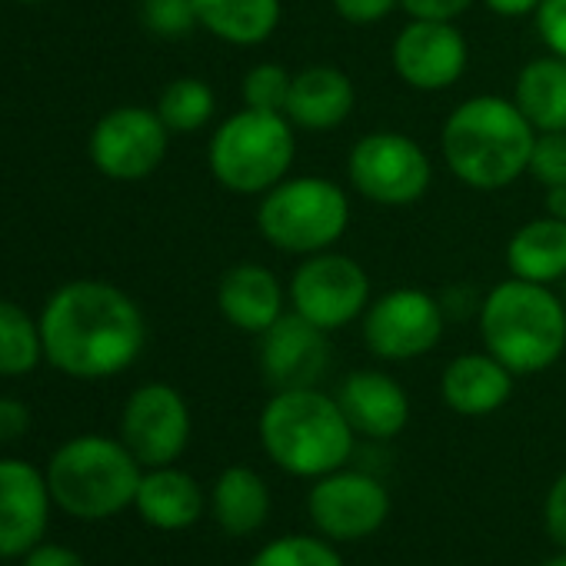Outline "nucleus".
<instances>
[{
    "mask_svg": "<svg viewBox=\"0 0 566 566\" xmlns=\"http://www.w3.org/2000/svg\"><path fill=\"white\" fill-rule=\"evenodd\" d=\"M533 124L513 97L476 94L457 104L440 127V157L470 190H503L530 170Z\"/></svg>",
    "mask_w": 566,
    "mask_h": 566,
    "instance_id": "2",
    "label": "nucleus"
},
{
    "mask_svg": "<svg viewBox=\"0 0 566 566\" xmlns=\"http://www.w3.org/2000/svg\"><path fill=\"white\" fill-rule=\"evenodd\" d=\"M337 403L354 433L367 440H394L410 423V397L403 384L384 370H354L340 384Z\"/></svg>",
    "mask_w": 566,
    "mask_h": 566,
    "instance_id": "18",
    "label": "nucleus"
},
{
    "mask_svg": "<svg viewBox=\"0 0 566 566\" xmlns=\"http://www.w3.org/2000/svg\"><path fill=\"white\" fill-rule=\"evenodd\" d=\"M307 516L331 543L364 539L387 523L390 493L377 476L340 467L314 480L307 493Z\"/></svg>",
    "mask_w": 566,
    "mask_h": 566,
    "instance_id": "11",
    "label": "nucleus"
},
{
    "mask_svg": "<svg viewBox=\"0 0 566 566\" xmlns=\"http://www.w3.org/2000/svg\"><path fill=\"white\" fill-rule=\"evenodd\" d=\"M154 111L160 114V120L167 124L170 134H193V130H203L213 120L217 94L200 77H177L160 91Z\"/></svg>",
    "mask_w": 566,
    "mask_h": 566,
    "instance_id": "26",
    "label": "nucleus"
},
{
    "mask_svg": "<svg viewBox=\"0 0 566 566\" xmlns=\"http://www.w3.org/2000/svg\"><path fill=\"white\" fill-rule=\"evenodd\" d=\"M51 486L28 460H0V556H28L48 530Z\"/></svg>",
    "mask_w": 566,
    "mask_h": 566,
    "instance_id": "16",
    "label": "nucleus"
},
{
    "mask_svg": "<svg viewBox=\"0 0 566 566\" xmlns=\"http://www.w3.org/2000/svg\"><path fill=\"white\" fill-rule=\"evenodd\" d=\"M134 506L144 516V523H150L154 530L177 533V530H190L200 520L203 490L190 473L174 470V463L170 467H150L140 476Z\"/></svg>",
    "mask_w": 566,
    "mask_h": 566,
    "instance_id": "21",
    "label": "nucleus"
},
{
    "mask_svg": "<svg viewBox=\"0 0 566 566\" xmlns=\"http://www.w3.org/2000/svg\"><path fill=\"white\" fill-rule=\"evenodd\" d=\"M38 324L48 364L77 380L124 374L147 344V324L134 297L104 280L64 283Z\"/></svg>",
    "mask_w": 566,
    "mask_h": 566,
    "instance_id": "1",
    "label": "nucleus"
},
{
    "mask_svg": "<svg viewBox=\"0 0 566 566\" xmlns=\"http://www.w3.org/2000/svg\"><path fill=\"white\" fill-rule=\"evenodd\" d=\"M140 476V460L127 443L97 433L67 440L48 467L51 500L77 520H104L134 506Z\"/></svg>",
    "mask_w": 566,
    "mask_h": 566,
    "instance_id": "5",
    "label": "nucleus"
},
{
    "mask_svg": "<svg viewBox=\"0 0 566 566\" xmlns=\"http://www.w3.org/2000/svg\"><path fill=\"white\" fill-rule=\"evenodd\" d=\"M533 24L543 48L566 61V0H543L533 14Z\"/></svg>",
    "mask_w": 566,
    "mask_h": 566,
    "instance_id": "32",
    "label": "nucleus"
},
{
    "mask_svg": "<svg viewBox=\"0 0 566 566\" xmlns=\"http://www.w3.org/2000/svg\"><path fill=\"white\" fill-rule=\"evenodd\" d=\"M120 440L140 467H170L190 443V407L170 384L137 387L120 417Z\"/></svg>",
    "mask_w": 566,
    "mask_h": 566,
    "instance_id": "14",
    "label": "nucleus"
},
{
    "mask_svg": "<svg viewBox=\"0 0 566 566\" xmlns=\"http://www.w3.org/2000/svg\"><path fill=\"white\" fill-rule=\"evenodd\" d=\"M480 4H483L490 14H496V18L520 21V18H533L543 0H480Z\"/></svg>",
    "mask_w": 566,
    "mask_h": 566,
    "instance_id": "38",
    "label": "nucleus"
},
{
    "mask_svg": "<svg viewBox=\"0 0 566 566\" xmlns=\"http://www.w3.org/2000/svg\"><path fill=\"white\" fill-rule=\"evenodd\" d=\"M347 180L377 207H410L430 193L433 160L410 134L374 130L350 147Z\"/></svg>",
    "mask_w": 566,
    "mask_h": 566,
    "instance_id": "8",
    "label": "nucleus"
},
{
    "mask_svg": "<svg viewBox=\"0 0 566 566\" xmlns=\"http://www.w3.org/2000/svg\"><path fill=\"white\" fill-rule=\"evenodd\" d=\"M470 64V44L457 21L410 18L390 44L394 74L420 94L450 91Z\"/></svg>",
    "mask_w": 566,
    "mask_h": 566,
    "instance_id": "13",
    "label": "nucleus"
},
{
    "mask_svg": "<svg viewBox=\"0 0 566 566\" xmlns=\"http://www.w3.org/2000/svg\"><path fill=\"white\" fill-rule=\"evenodd\" d=\"M18 4H41V0H18Z\"/></svg>",
    "mask_w": 566,
    "mask_h": 566,
    "instance_id": "41",
    "label": "nucleus"
},
{
    "mask_svg": "<svg viewBox=\"0 0 566 566\" xmlns=\"http://www.w3.org/2000/svg\"><path fill=\"white\" fill-rule=\"evenodd\" d=\"M256 437L270 463L283 473L317 480L347 467L357 433L337 397L321 387H304L270 394L256 420Z\"/></svg>",
    "mask_w": 566,
    "mask_h": 566,
    "instance_id": "4",
    "label": "nucleus"
},
{
    "mask_svg": "<svg viewBox=\"0 0 566 566\" xmlns=\"http://www.w3.org/2000/svg\"><path fill=\"white\" fill-rule=\"evenodd\" d=\"M480 340L513 377L549 370L566 354V301L546 283L506 276L480 301Z\"/></svg>",
    "mask_w": 566,
    "mask_h": 566,
    "instance_id": "3",
    "label": "nucleus"
},
{
    "mask_svg": "<svg viewBox=\"0 0 566 566\" xmlns=\"http://www.w3.org/2000/svg\"><path fill=\"white\" fill-rule=\"evenodd\" d=\"M193 8L200 28L230 48L266 44L283 14L280 0H193Z\"/></svg>",
    "mask_w": 566,
    "mask_h": 566,
    "instance_id": "25",
    "label": "nucleus"
},
{
    "mask_svg": "<svg viewBox=\"0 0 566 566\" xmlns=\"http://www.w3.org/2000/svg\"><path fill=\"white\" fill-rule=\"evenodd\" d=\"M297 160V127L287 114L243 107L220 120L207 144V167L213 180L237 197H260Z\"/></svg>",
    "mask_w": 566,
    "mask_h": 566,
    "instance_id": "6",
    "label": "nucleus"
},
{
    "mask_svg": "<svg viewBox=\"0 0 566 566\" xmlns=\"http://www.w3.org/2000/svg\"><path fill=\"white\" fill-rule=\"evenodd\" d=\"M374 301L370 273L364 270L360 260L340 253V250H324L301 256L291 283H287V304L294 314L304 321L317 324L321 331L334 334L350 327L354 321L364 317V311Z\"/></svg>",
    "mask_w": 566,
    "mask_h": 566,
    "instance_id": "9",
    "label": "nucleus"
},
{
    "mask_svg": "<svg viewBox=\"0 0 566 566\" xmlns=\"http://www.w3.org/2000/svg\"><path fill=\"white\" fill-rule=\"evenodd\" d=\"M256 367L273 390L317 387L331 370V334L287 311L256 337Z\"/></svg>",
    "mask_w": 566,
    "mask_h": 566,
    "instance_id": "15",
    "label": "nucleus"
},
{
    "mask_svg": "<svg viewBox=\"0 0 566 566\" xmlns=\"http://www.w3.org/2000/svg\"><path fill=\"white\" fill-rule=\"evenodd\" d=\"M24 566H87V563H84L71 546H61V543H38V546L28 553Z\"/></svg>",
    "mask_w": 566,
    "mask_h": 566,
    "instance_id": "37",
    "label": "nucleus"
},
{
    "mask_svg": "<svg viewBox=\"0 0 566 566\" xmlns=\"http://www.w3.org/2000/svg\"><path fill=\"white\" fill-rule=\"evenodd\" d=\"M250 566H344V556L331 546L327 536L287 533L260 546Z\"/></svg>",
    "mask_w": 566,
    "mask_h": 566,
    "instance_id": "28",
    "label": "nucleus"
},
{
    "mask_svg": "<svg viewBox=\"0 0 566 566\" xmlns=\"http://www.w3.org/2000/svg\"><path fill=\"white\" fill-rule=\"evenodd\" d=\"M273 500L266 480L250 467H227L210 490V513L217 526L230 536H250L270 520Z\"/></svg>",
    "mask_w": 566,
    "mask_h": 566,
    "instance_id": "23",
    "label": "nucleus"
},
{
    "mask_svg": "<svg viewBox=\"0 0 566 566\" xmlns=\"http://www.w3.org/2000/svg\"><path fill=\"white\" fill-rule=\"evenodd\" d=\"M443 304L420 287H394L370 301L360 317L364 347L387 364L427 357L443 340Z\"/></svg>",
    "mask_w": 566,
    "mask_h": 566,
    "instance_id": "10",
    "label": "nucleus"
},
{
    "mask_svg": "<svg viewBox=\"0 0 566 566\" xmlns=\"http://www.w3.org/2000/svg\"><path fill=\"white\" fill-rule=\"evenodd\" d=\"M536 184L549 187H566V130H546L536 134L533 154H530V170Z\"/></svg>",
    "mask_w": 566,
    "mask_h": 566,
    "instance_id": "31",
    "label": "nucleus"
},
{
    "mask_svg": "<svg viewBox=\"0 0 566 566\" xmlns=\"http://www.w3.org/2000/svg\"><path fill=\"white\" fill-rule=\"evenodd\" d=\"M543 203H546V213H549V217L566 220V187H549Z\"/></svg>",
    "mask_w": 566,
    "mask_h": 566,
    "instance_id": "39",
    "label": "nucleus"
},
{
    "mask_svg": "<svg viewBox=\"0 0 566 566\" xmlns=\"http://www.w3.org/2000/svg\"><path fill=\"white\" fill-rule=\"evenodd\" d=\"M440 397L460 417H490L513 397V374L490 350H470L443 367Z\"/></svg>",
    "mask_w": 566,
    "mask_h": 566,
    "instance_id": "20",
    "label": "nucleus"
},
{
    "mask_svg": "<svg viewBox=\"0 0 566 566\" xmlns=\"http://www.w3.org/2000/svg\"><path fill=\"white\" fill-rule=\"evenodd\" d=\"M563 301H566V276H563Z\"/></svg>",
    "mask_w": 566,
    "mask_h": 566,
    "instance_id": "42",
    "label": "nucleus"
},
{
    "mask_svg": "<svg viewBox=\"0 0 566 566\" xmlns=\"http://www.w3.org/2000/svg\"><path fill=\"white\" fill-rule=\"evenodd\" d=\"M543 523H546V533L549 539L566 549V470L553 480V486L546 490V500H543Z\"/></svg>",
    "mask_w": 566,
    "mask_h": 566,
    "instance_id": "35",
    "label": "nucleus"
},
{
    "mask_svg": "<svg viewBox=\"0 0 566 566\" xmlns=\"http://www.w3.org/2000/svg\"><path fill=\"white\" fill-rule=\"evenodd\" d=\"M287 307L291 304L283 283L270 266L256 260L233 263L217 283V311L240 334L260 337L287 314Z\"/></svg>",
    "mask_w": 566,
    "mask_h": 566,
    "instance_id": "17",
    "label": "nucleus"
},
{
    "mask_svg": "<svg viewBox=\"0 0 566 566\" xmlns=\"http://www.w3.org/2000/svg\"><path fill=\"white\" fill-rule=\"evenodd\" d=\"M140 21L154 38L164 41H184L200 28L193 0H144Z\"/></svg>",
    "mask_w": 566,
    "mask_h": 566,
    "instance_id": "30",
    "label": "nucleus"
},
{
    "mask_svg": "<svg viewBox=\"0 0 566 566\" xmlns=\"http://www.w3.org/2000/svg\"><path fill=\"white\" fill-rule=\"evenodd\" d=\"M44 357L41 324L11 301H0V377H24Z\"/></svg>",
    "mask_w": 566,
    "mask_h": 566,
    "instance_id": "27",
    "label": "nucleus"
},
{
    "mask_svg": "<svg viewBox=\"0 0 566 566\" xmlns=\"http://www.w3.org/2000/svg\"><path fill=\"white\" fill-rule=\"evenodd\" d=\"M350 230V193L327 177H283L256 203V233L280 253L334 250Z\"/></svg>",
    "mask_w": 566,
    "mask_h": 566,
    "instance_id": "7",
    "label": "nucleus"
},
{
    "mask_svg": "<svg viewBox=\"0 0 566 566\" xmlns=\"http://www.w3.org/2000/svg\"><path fill=\"white\" fill-rule=\"evenodd\" d=\"M536 566H566V549H559L556 556H549V559H543V563H536Z\"/></svg>",
    "mask_w": 566,
    "mask_h": 566,
    "instance_id": "40",
    "label": "nucleus"
},
{
    "mask_svg": "<svg viewBox=\"0 0 566 566\" xmlns=\"http://www.w3.org/2000/svg\"><path fill=\"white\" fill-rule=\"evenodd\" d=\"M513 104L536 134L566 130V61L549 51L526 61L513 81Z\"/></svg>",
    "mask_w": 566,
    "mask_h": 566,
    "instance_id": "24",
    "label": "nucleus"
},
{
    "mask_svg": "<svg viewBox=\"0 0 566 566\" xmlns=\"http://www.w3.org/2000/svg\"><path fill=\"white\" fill-rule=\"evenodd\" d=\"M357 107V87L347 71L334 64H311L294 74L287 114L297 130H337Z\"/></svg>",
    "mask_w": 566,
    "mask_h": 566,
    "instance_id": "19",
    "label": "nucleus"
},
{
    "mask_svg": "<svg viewBox=\"0 0 566 566\" xmlns=\"http://www.w3.org/2000/svg\"><path fill=\"white\" fill-rule=\"evenodd\" d=\"M31 427V410L14 400V397H0V440H18Z\"/></svg>",
    "mask_w": 566,
    "mask_h": 566,
    "instance_id": "36",
    "label": "nucleus"
},
{
    "mask_svg": "<svg viewBox=\"0 0 566 566\" xmlns=\"http://www.w3.org/2000/svg\"><path fill=\"white\" fill-rule=\"evenodd\" d=\"M170 147V130L150 107H114L91 134V160L111 180H144L150 177Z\"/></svg>",
    "mask_w": 566,
    "mask_h": 566,
    "instance_id": "12",
    "label": "nucleus"
},
{
    "mask_svg": "<svg viewBox=\"0 0 566 566\" xmlns=\"http://www.w3.org/2000/svg\"><path fill=\"white\" fill-rule=\"evenodd\" d=\"M331 4H334V14L344 24H354V28L380 24L394 11H400V0H331Z\"/></svg>",
    "mask_w": 566,
    "mask_h": 566,
    "instance_id": "33",
    "label": "nucleus"
},
{
    "mask_svg": "<svg viewBox=\"0 0 566 566\" xmlns=\"http://www.w3.org/2000/svg\"><path fill=\"white\" fill-rule=\"evenodd\" d=\"M506 266L510 276L533 283H563L566 276V220L559 217H533L513 230L506 240Z\"/></svg>",
    "mask_w": 566,
    "mask_h": 566,
    "instance_id": "22",
    "label": "nucleus"
},
{
    "mask_svg": "<svg viewBox=\"0 0 566 566\" xmlns=\"http://www.w3.org/2000/svg\"><path fill=\"white\" fill-rule=\"evenodd\" d=\"M291 84H294V74L287 67L260 61L243 74L240 101H243V107H253V111L283 114L287 111V101H291Z\"/></svg>",
    "mask_w": 566,
    "mask_h": 566,
    "instance_id": "29",
    "label": "nucleus"
},
{
    "mask_svg": "<svg viewBox=\"0 0 566 566\" xmlns=\"http://www.w3.org/2000/svg\"><path fill=\"white\" fill-rule=\"evenodd\" d=\"M480 0H400V11L420 21H460Z\"/></svg>",
    "mask_w": 566,
    "mask_h": 566,
    "instance_id": "34",
    "label": "nucleus"
}]
</instances>
